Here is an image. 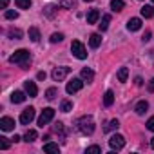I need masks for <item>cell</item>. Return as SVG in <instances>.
Segmentation results:
<instances>
[{
  "label": "cell",
  "instance_id": "6da1fadb",
  "mask_svg": "<svg viewBox=\"0 0 154 154\" xmlns=\"http://www.w3.org/2000/svg\"><path fill=\"white\" fill-rule=\"evenodd\" d=\"M29 60H31V54H29L27 49H18V51H15V54L9 56V62L11 63H20L24 69H26V65H27Z\"/></svg>",
  "mask_w": 154,
  "mask_h": 154
},
{
  "label": "cell",
  "instance_id": "7a4b0ae2",
  "mask_svg": "<svg viewBox=\"0 0 154 154\" xmlns=\"http://www.w3.org/2000/svg\"><path fill=\"white\" fill-rule=\"evenodd\" d=\"M76 125H78L80 132H84V134H93L94 132V118L93 116H82L76 122Z\"/></svg>",
  "mask_w": 154,
  "mask_h": 154
},
{
  "label": "cell",
  "instance_id": "3957f363",
  "mask_svg": "<svg viewBox=\"0 0 154 154\" xmlns=\"http://www.w3.org/2000/svg\"><path fill=\"white\" fill-rule=\"evenodd\" d=\"M71 53L78 58V60H85V58H87V51H85V47H84V44H82L80 40H72V44H71Z\"/></svg>",
  "mask_w": 154,
  "mask_h": 154
},
{
  "label": "cell",
  "instance_id": "277c9868",
  "mask_svg": "<svg viewBox=\"0 0 154 154\" xmlns=\"http://www.w3.org/2000/svg\"><path fill=\"white\" fill-rule=\"evenodd\" d=\"M82 87H84V80H82V78H72L71 82H67L65 91H67L69 94H72V93H78Z\"/></svg>",
  "mask_w": 154,
  "mask_h": 154
},
{
  "label": "cell",
  "instance_id": "5b68a950",
  "mask_svg": "<svg viewBox=\"0 0 154 154\" xmlns=\"http://www.w3.org/2000/svg\"><path fill=\"white\" fill-rule=\"evenodd\" d=\"M71 72V67H54L53 69V80L54 82H62V80H65V76Z\"/></svg>",
  "mask_w": 154,
  "mask_h": 154
},
{
  "label": "cell",
  "instance_id": "8992f818",
  "mask_svg": "<svg viewBox=\"0 0 154 154\" xmlns=\"http://www.w3.org/2000/svg\"><path fill=\"white\" fill-rule=\"evenodd\" d=\"M35 107H27V109H24L22 111V114H20V123L22 125H29L33 120H35Z\"/></svg>",
  "mask_w": 154,
  "mask_h": 154
},
{
  "label": "cell",
  "instance_id": "52a82bcc",
  "mask_svg": "<svg viewBox=\"0 0 154 154\" xmlns=\"http://www.w3.org/2000/svg\"><path fill=\"white\" fill-rule=\"evenodd\" d=\"M53 118H54V109L47 107V109H44V111H42V114H40V118H38V125H40V127H44V125H47Z\"/></svg>",
  "mask_w": 154,
  "mask_h": 154
},
{
  "label": "cell",
  "instance_id": "ba28073f",
  "mask_svg": "<svg viewBox=\"0 0 154 154\" xmlns=\"http://www.w3.org/2000/svg\"><path fill=\"white\" fill-rule=\"evenodd\" d=\"M109 145H111V149H114V150H122V149L125 147V138H123L122 134H112L111 140H109Z\"/></svg>",
  "mask_w": 154,
  "mask_h": 154
},
{
  "label": "cell",
  "instance_id": "9c48e42d",
  "mask_svg": "<svg viewBox=\"0 0 154 154\" xmlns=\"http://www.w3.org/2000/svg\"><path fill=\"white\" fill-rule=\"evenodd\" d=\"M0 129L2 131H13L15 129V120L9 118V116H4L2 120H0Z\"/></svg>",
  "mask_w": 154,
  "mask_h": 154
},
{
  "label": "cell",
  "instance_id": "30bf717a",
  "mask_svg": "<svg viewBox=\"0 0 154 154\" xmlns=\"http://www.w3.org/2000/svg\"><path fill=\"white\" fill-rule=\"evenodd\" d=\"M24 87H26V93L31 96V98H35L36 94H38V87H36V84L35 82H31V80H27L26 84H24Z\"/></svg>",
  "mask_w": 154,
  "mask_h": 154
},
{
  "label": "cell",
  "instance_id": "8fae6325",
  "mask_svg": "<svg viewBox=\"0 0 154 154\" xmlns=\"http://www.w3.org/2000/svg\"><path fill=\"white\" fill-rule=\"evenodd\" d=\"M80 76H82V80H85L87 84H91V82L94 80V72H93V69H89V67H84L82 72H80Z\"/></svg>",
  "mask_w": 154,
  "mask_h": 154
},
{
  "label": "cell",
  "instance_id": "7c38bea8",
  "mask_svg": "<svg viewBox=\"0 0 154 154\" xmlns=\"http://www.w3.org/2000/svg\"><path fill=\"white\" fill-rule=\"evenodd\" d=\"M127 29L129 31H140L141 29V20L140 18H131L127 22Z\"/></svg>",
  "mask_w": 154,
  "mask_h": 154
},
{
  "label": "cell",
  "instance_id": "4fadbf2b",
  "mask_svg": "<svg viewBox=\"0 0 154 154\" xmlns=\"http://www.w3.org/2000/svg\"><path fill=\"white\" fill-rule=\"evenodd\" d=\"M98 18H100V11L98 9H91L87 13V24H96Z\"/></svg>",
  "mask_w": 154,
  "mask_h": 154
},
{
  "label": "cell",
  "instance_id": "5bb4252c",
  "mask_svg": "<svg viewBox=\"0 0 154 154\" xmlns=\"http://www.w3.org/2000/svg\"><path fill=\"white\" fill-rule=\"evenodd\" d=\"M100 44H102V36H100L98 33H94V35H91V36H89V45H91L93 49L100 47Z\"/></svg>",
  "mask_w": 154,
  "mask_h": 154
},
{
  "label": "cell",
  "instance_id": "9a60e30c",
  "mask_svg": "<svg viewBox=\"0 0 154 154\" xmlns=\"http://www.w3.org/2000/svg\"><path fill=\"white\" fill-rule=\"evenodd\" d=\"M112 103H114V93L112 91H105V94H103V105L111 107Z\"/></svg>",
  "mask_w": 154,
  "mask_h": 154
},
{
  "label": "cell",
  "instance_id": "2e32d148",
  "mask_svg": "<svg viewBox=\"0 0 154 154\" xmlns=\"http://www.w3.org/2000/svg\"><path fill=\"white\" fill-rule=\"evenodd\" d=\"M24 100H26V94H24L22 91H15V93L11 94V102H13V103H22Z\"/></svg>",
  "mask_w": 154,
  "mask_h": 154
},
{
  "label": "cell",
  "instance_id": "e0dca14e",
  "mask_svg": "<svg viewBox=\"0 0 154 154\" xmlns=\"http://www.w3.org/2000/svg\"><path fill=\"white\" fill-rule=\"evenodd\" d=\"M149 109V103L145 102V100H141V102H138L136 103V107H134V111H136V114H145V111Z\"/></svg>",
  "mask_w": 154,
  "mask_h": 154
},
{
  "label": "cell",
  "instance_id": "ac0fdd59",
  "mask_svg": "<svg viewBox=\"0 0 154 154\" xmlns=\"http://www.w3.org/2000/svg\"><path fill=\"white\" fill-rule=\"evenodd\" d=\"M127 78H129V69L127 67H120V71H118V82H127Z\"/></svg>",
  "mask_w": 154,
  "mask_h": 154
},
{
  "label": "cell",
  "instance_id": "d6986e66",
  "mask_svg": "<svg viewBox=\"0 0 154 154\" xmlns=\"http://www.w3.org/2000/svg\"><path fill=\"white\" fill-rule=\"evenodd\" d=\"M38 138V132L36 131H33V129H29L26 134H24V141H27V143H31V141H35Z\"/></svg>",
  "mask_w": 154,
  "mask_h": 154
},
{
  "label": "cell",
  "instance_id": "ffe728a7",
  "mask_svg": "<svg viewBox=\"0 0 154 154\" xmlns=\"http://www.w3.org/2000/svg\"><path fill=\"white\" fill-rule=\"evenodd\" d=\"M141 17L152 18V17H154V6H143V8H141Z\"/></svg>",
  "mask_w": 154,
  "mask_h": 154
},
{
  "label": "cell",
  "instance_id": "44dd1931",
  "mask_svg": "<svg viewBox=\"0 0 154 154\" xmlns=\"http://www.w3.org/2000/svg\"><path fill=\"white\" fill-rule=\"evenodd\" d=\"M125 8V2L123 0H111V9L112 11H122Z\"/></svg>",
  "mask_w": 154,
  "mask_h": 154
},
{
  "label": "cell",
  "instance_id": "7402d4cb",
  "mask_svg": "<svg viewBox=\"0 0 154 154\" xmlns=\"http://www.w3.org/2000/svg\"><path fill=\"white\" fill-rule=\"evenodd\" d=\"M15 4L18 9H29L31 8V0H15Z\"/></svg>",
  "mask_w": 154,
  "mask_h": 154
},
{
  "label": "cell",
  "instance_id": "603a6c76",
  "mask_svg": "<svg viewBox=\"0 0 154 154\" xmlns=\"http://www.w3.org/2000/svg\"><path fill=\"white\" fill-rule=\"evenodd\" d=\"M109 22H111V15H103V18H102V24H98L100 31H105V29L109 27Z\"/></svg>",
  "mask_w": 154,
  "mask_h": 154
},
{
  "label": "cell",
  "instance_id": "cb8c5ba5",
  "mask_svg": "<svg viewBox=\"0 0 154 154\" xmlns=\"http://www.w3.org/2000/svg\"><path fill=\"white\" fill-rule=\"evenodd\" d=\"M29 38H31V42H38L40 40V31L36 27H31L29 29Z\"/></svg>",
  "mask_w": 154,
  "mask_h": 154
},
{
  "label": "cell",
  "instance_id": "d4e9b609",
  "mask_svg": "<svg viewBox=\"0 0 154 154\" xmlns=\"http://www.w3.org/2000/svg\"><path fill=\"white\" fill-rule=\"evenodd\" d=\"M44 150H45V152H60V147H58L56 143H51V141H49V143L44 145Z\"/></svg>",
  "mask_w": 154,
  "mask_h": 154
},
{
  "label": "cell",
  "instance_id": "484cf974",
  "mask_svg": "<svg viewBox=\"0 0 154 154\" xmlns=\"http://www.w3.org/2000/svg\"><path fill=\"white\" fill-rule=\"evenodd\" d=\"M56 94H58V89H56V87H49V89L45 91V98H47V100H54Z\"/></svg>",
  "mask_w": 154,
  "mask_h": 154
},
{
  "label": "cell",
  "instance_id": "4316f807",
  "mask_svg": "<svg viewBox=\"0 0 154 154\" xmlns=\"http://www.w3.org/2000/svg\"><path fill=\"white\" fill-rule=\"evenodd\" d=\"M60 111H62V112H69V111H72V103H71L69 100H63V102L60 103Z\"/></svg>",
  "mask_w": 154,
  "mask_h": 154
},
{
  "label": "cell",
  "instance_id": "83f0119b",
  "mask_svg": "<svg viewBox=\"0 0 154 154\" xmlns=\"http://www.w3.org/2000/svg\"><path fill=\"white\" fill-rule=\"evenodd\" d=\"M118 127H120V123H118V120H111V122L107 123V127H105L103 131H105V132H111V131H116Z\"/></svg>",
  "mask_w": 154,
  "mask_h": 154
},
{
  "label": "cell",
  "instance_id": "f1b7e54d",
  "mask_svg": "<svg viewBox=\"0 0 154 154\" xmlns=\"http://www.w3.org/2000/svg\"><path fill=\"white\" fill-rule=\"evenodd\" d=\"M22 35H24V33H22L20 29H9V36H11V38H15V40H20V38H22Z\"/></svg>",
  "mask_w": 154,
  "mask_h": 154
},
{
  "label": "cell",
  "instance_id": "f546056e",
  "mask_svg": "<svg viewBox=\"0 0 154 154\" xmlns=\"http://www.w3.org/2000/svg\"><path fill=\"white\" fill-rule=\"evenodd\" d=\"M63 40V35L62 33H53L51 35V44H58V42H62Z\"/></svg>",
  "mask_w": 154,
  "mask_h": 154
},
{
  "label": "cell",
  "instance_id": "4dcf8cb0",
  "mask_svg": "<svg viewBox=\"0 0 154 154\" xmlns=\"http://www.w3.org/2000/svg\"><path fill=\"white\" fill-rule=\"evenodd\" d=\"M85 152H87V154H100V152H102V149H100L98 145H91V147H87V149H85Z\"/></svg>",
  "mask_w": 154,
  "mask_h": 154
},
{
  "label": "cell",
  "instance_id": "1f68e13d",
  "mask_svg": "<svg viewBox=\"0 0 154 154\" xmlns=\"http://www.w3.org/2000/svg\"><path fill=\"white\" fill-rule=\"evenodd\" d=\"M4 17H6L8 20H17V18H18V13L9 9V11H6V13H4Z\"/></svg>",
  "mask_w": 154,
  "mask_h": 154
},
{
  "label": "cell",
  "instance_id": "d6a6232c",
  "mask_svg": "<svg viewBox=\"0 0 154 154\" xmlns=\"http://www.w3.org/2000/svg\"><path fill=\"white\" fill-rule=\"evenodd\" d=\"M0 149H2V150H6V149H9V143H8V138H0Z\"/></svg>",
  "mask_w": 154,
  "mask_h": 154
},
{
  "label": "cell",
  "instance_id": "836d02e7",
  "mask_svg": "<svg viewBox=\"0 0 154 154\" xmlns=\"http://www.w3.org/2000/svg\"><path fill=\"white\" fill-rule=\"evenodd\" d=\"M53 131H54V132H60V134H62V132H63V123H60V122H58V123H54Z\"/></svg>",
  "mask_w": 154,
  "mask_h": 154
},
{
  "label": "cell",
  "instance_id": "e575fe53",
  "mask_svg": "<svg viewBox=\"0 0 154 154\" xmlns=\"http://www.w3.org/2000/svg\"><path fill=\"white\" fill-rule=\"evenodd\" d=\"M147 129L154 132V116H150V118H149V122H147Z\"/></svg>",
  "mask_w": 154,
  "mask_h": 154
},
{
  "label": "cell",
  "instance_id": "d590c367",
  "mask_svg": "<svg viewBox=\"0 0 154 154\" xmlns=\"http://www.w3.org/2000/svg\"><path fill=\"white\" fill-rule=\"evenodd\" d=\"M62 6H65V8H69V9H72V6H74V2H72V0H62Z\"/></svg>",
  "mask_w": 154,
  "mask_h": 154
},
{
  "label": "cell",
  "instance_id": "8d00e7d4",
  "mask_svg": "<svg viewBox=\"0 0 154 154\" xmlns=\"http://www.w3.org/2000/svg\"><path fill=\"white\" fill-rule=\"evenodd\" d=\"M147 89H149V93H154V78L149 82V85H147Z\"/></svg>",
  "mask_w": 154,
  "mask_h": 154
},
{
  "label": "cell",
  "instance_id": "74e56055",
  "mask_svg": "<svg viewBox=\"0 0 154 154\" xmlns=\"http://www.w3.org/2000/svg\"><path fill=\"white\" fill-rule=\"evenodd\" d=\"M141 40H143V42H149V40H150V31H145V35H143Z\"/></svg>",
  "mask_w": 154,
  "mask_h": 154
},
{
  "label": "cell",
  "instance_id": "f35d334b",
  "mask_svg": "<svg viewBox=\"0 0 154 154\" xmlns=\"http://www.w3.org/2000/svg\"><path fill=\"white\" fill-rule=\"evenodd\" d=\"M45 76H47V74H45L44 71H40V72L36 74V78H38V80H45Z\"/></svg>",
  "mask_w": 154,
  "mask_h": 154
},
{
  "label": "cell",
  "instance_id": "ab89813d",
  "mask_svg": "<svg viewBox=\"0 0 154 154\" xmlns=\"http://www.w3.org/2000/svg\"><path fill=\"white\" fill-rule=\"evenodd\" d=\"M8 4H9V0H2V2H0V6H2V9H6V8H8Z\"/></svg>",
  "mask_w": 154,
  "mask_h": 154
},
{
  "label": "cell",
  "instance_id": "60d3db41",
  "mask_svg": "<svg viewBox=\"0 0 154 154\" xmlns=\"http://www.w3.org/2000/svg\"><path fill=\"white\" fill-rule=\"evenodd\" d=\"M141 84H143V80L140 78V76H138V78H136V85H141Z\"/></svg>",
  "mask_w": 154,
  "mask_h": 154
},
{
  "label": "cell",
  "instance_id": "b9f144b4",
  "mask_svg": "<svg viewBox=\"0 0 154 154\" xmlns=\"http://www.w3.org/2000/svg\"><path fill=\"white\" fill-rule=\"evenodd\" d=\"M150 147H152V149H154V138H152V140H150Z\"/></svg>",
  "mask_w": 154,
  "mask_h": 154
},
{
  "label": "cell",
  "instance_id": "7bdbcfd3",
  "mask_svg": "<svg viewBox=\"0 0 154 154\" xmlns=\"http://www.w3.org/2000/svg\"><path fill=\"white\" fill-rule=\"evenodd\" d=\"M84 2H93V0H84Z\"/></svg>",
  "mask_w": 154,
  "mask_h": 154
},
{
  "label": "cell",
  "instance_id": "ee69618b",
  "mask_svg": "<svg viewBox=\"0 0 154 154\" xmlns=\"http://www.w3.org/2000/svg\"><path fill=\"white\" fill-rule=\"evenodd\" d=\"M152 2H154V0H152Z\"/></svg>",
  "mask_w": 154,
  "mask_h": 154
}]
</instances>
